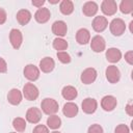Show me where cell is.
<instances>
[{
  "label": "cell",
  "mask_w": 133,
  "mask_h": 133,
  "mask_svg": "<svg viewBox=\"0 0 133 133\" xmlns=\"http://www.w3.org/2000/svg\"><path fill=\"white\" fill-rule=\"evenodd\" d=\"M41 108L44 113H46L48 115H53L58 111L59 107H58V103L56 102V100H54L52 98H46L42 101Z\"/></svg>",
  "instance_id": "1"
},
{
  "label": "cell",
  "mask_w": 133,
  "mask_h": 133,
  "mask_svg": "<svg viewBox=\"0 0 133 133\" xmlns=\"http://www.w3.org/2000/svg\"><path fill=\"white\" fill-rule=\"evenodd\" d=\"M109 29H110V32L113 35L119 36V35H122L125 32V30H126V24H125L124 20H122L119 18H116V19H113L110 22Z\"/></svg>",
  "instance_id": "2"
},
{
  "label": "cell",
  "mask_w": 133,
  "mask_h": 133,
  "mask_svg": "<svg viewBox=\"0 0 133 133\" xmlns=\"http://www.w3.org/2000/svg\"><path fill=\"white\" fill-rule=\"evenodd\" d=\"M39 95L38 88L33 83H26L23 87V96L28 101H34Z\"/></svg>",
  "instance_id": "3"
},
{
  "label": "cell",
  "mask_w": 133,
  "mask_h": 133,
  "mask_svg": "<svg viewBox=\"0 0 133 133\" xmlns=\"http://www.w3.org/2000/svg\"><path fill=\"white\" fill-rule=\"evenodd\" d=\"M105 75H106L107 80L110 83H116L121 79V72H119L118 68L113 64L107 66V69L105 71Z\"/></svg>",
  "instance_id": "4"
},
{
  "label": "cell",
  "mask_w": 133,
  "mask_h": 133,
  "mask_svg": "<svg viewBox=\"0 0 133 133\" xmlns=\"http://www.w3.org/2000/svg\"><path fill=\"white\" fill-rule=\"evenodd\" d=\"M97 76H98L97 71L94 68H87L82 72L80 79L84 84H91L97 79Z\"/></svg>",
  "instance_id": "5"
},
{
  "label": "cell",
  "mask_w": 133,
  "mask_h": 133,
  "mask_svg": "<svg viewBox=\"0 0 133 133\" xmlns=\"http://www.w3.org/2000/svg\"><path fill=\"white\" fill-rule=\"evenodd\" d=\"M81 108L84 113L86 114H92L97 108H98V102L94 98H86L82 101Z\"/></svg>",
  "instance_id": "6"
},
{
  "label": "cell",
  "mask_w": 133,
  "mask_h": 133,
  "mask_svg": "<svg viewBox=\"0 0 133 133\" xmlns=\"http://www.w3.org/2000/svg\"><path fill=\"white\" fill-rule=\"evenodd\" d=\"M24 76L29 81H35L39 78V69L34 64H27L24 68Z\"/></svg>",
  "instance_id": "7"
},
{
  "label": "cell",
  "mask_w": 133,
  "mask_h": 133,
  "mask_svg": "<svg viewBox=\"0 0 133 133\" xmlns=\"http://www.w3.org/2000/svg\"><path fill=\"white\" fill-rule=\"evenodd\" d=\"M101 10L106 16H113L117 10V4L113 0H104L101 4Z\"/></svg>",
  "instance_id": "8"
},
{
  "label": "cell",
  "mask_w": 133,
  "mask_h": 133,
  "mask_svg": "<svg viewBox=\"0 0 133 133\" xmlns=\"http://www.w3.org/2000/svg\"><path fill=\"white\" fill-rule=\"evenodd\" d=\"M105 47H106V43H105V39L103 36L101 35H96L91 38V42H90V48L94 52L96 53H100V52H103L105 50Z\"/></svg>",
  "instance_id": "9"
},
{
  "label": "cell",
  "mask_w": 133,
  "mask_h": 133,
  "mask_svg": "<svg viewBox=\"0 0 133 133\" xmlns=\"http://www.w3.org/2000/svg\"><path fill=\"white\" fill-rule=\"evenodd\" d=\"M9 42L11 44V46L15 49H19L22 45L23 42V35L22 32L19 29H11L9 32Z\"/></svg>",
  "instance_id": "10"
},
{
  "label": "cell",
  "mask_w": 133,
  "mask_h": 133,
  "mask_svg": "<svg viewBox=\"0 0 133 133\" xmlns=\"http://www.w3.org/2000/svg\"><path fill=\"white\" fill-rule=\"evenodd\" d=\"M42 119V111L36 107H31L26 112V121L31 124H37Z\"/></svg>",
  "instance_id": "11"
},
{
  "label": "cell",
  "mask_w": 133,
  "mask_h": 133,
  "mask_svg": "<svg viewBox=\"0 0 133 133\" xmlns=\"http://www.w3.org/2000/svg\"><path fill=\"white\" fill-rule=\"evenodd\" d=\"M51 18V12L48 8L46 7H41L36 10V12L34 14V19L37 23L39 24H44L47 23Z\"/></svg>",
  "instance_id": "12"
},
{
  "label": "cell",
  "mask_w": 133,
  "mask_h": 133,
  "mask_svg": "<svg viewBox=\"0 0 133 133\" xmlns=\"http://www.w3.org/2000/svg\"><path fill=\"white\" fill-rule=\"evenodd\" d=\"M116 104H117L116 98L110 95L103 97V99L101 100V107L105 111H112L116 107Z\"/></svg>",
  "instance_id": "13"
},
{
  "label": "cell",
  "mask_w": 133,
  "mask_h": 133,
  "mask_svg": "<svg viewBox=\"0 0 133 133\" xmlns=\"http://www.w3.org/2000/svg\"><path fill=\"white\" fill-rule=\"evenodd\" d=\"M108 26V21L105 17L103 16H98L95 17L94 21H92V28L96 32H102L104 31Z\"/></svg>",
  "instance_id": "14"
},
{
  "label": "cell",
  "mask_w": 133,
  "mask_h": 133,
  "mask_svg": "<svg viewBox=\"0 0 133 133\" xmlns=\"http://www.w3.org/2000/svg\"><path fill=\"white\" fill-rule=\"evenodd\" d=\"M66 31H68V26L65 24V22L63 21H55L52 25V32L57 35L58 37H62L66 34Z\"/></svg>",
  "instance_id": "15"
},
{
  "label": "cell",
  "mask_w": 133,
  "mask_h": 133,
  "mask_svg": "<svg viewBox=\"0 0 133 133\" xmlns=\"http://www.w3.org/2000/svg\"><path fill=\"white\" fill-rule=\"evenodd\" d=\"M22 98H23V94L18 89V88H12L8 91V95H7V101L14 105V106H17L19 105L21 102H22Z\"/></svg>",
  "instance_id": "16"
},
{
  "label": "cell",
  "mask_w": 133,
  "mask_h": 133,
  "mask_svg": "<svg viewBox=\"0 0 133 133\" xmlns=\"http://www.w3.org/2000/svg\"><path fill=\"white\" fill-rule=\"evenodd\" d=\"M78 106L77 104L73 103V102H68L63 105V108H62V112L63 114L66 116V117H75L77 114H78Z\"/></svg>",
  "instance_id": "17"
},
{
  "label": "cell",
  "mask_w": 133,
  "mask_h": 133,
  "mask_svg": "<svg viewBox=\"0 0 133 133\" xmlns=\"http://www.w3.org/2000/svg\"><path fill=\"white\" fill-rule=\"evenodd\" d=\"M98 9H99V6L94 1H87V2H85L83 4V7H82V11H83V14L86 17H94L98 12Z\"/></svg>",
  "instance_id": "18"
},
{
  "label": "cell",
  "mask_w": 133,
  "mask_h": 133,
  "mask_svg": "<svg viewBox=\"0 0 133 133\" xmlns=\"http://www.w3.org/2000/svg\"><path fill=\"white\" fill-rule=\"evenodd\" d=\"M76 41L79 45H86L90 41V33L86 28H80L76 32Z\"/></svg>",
  "instance_id": "19"
},
{
  "label": "cell",
  "mask_w": 133,
  "mask_h": 133,
  "mask_svg": "<svg viewBox=\"0 0 133 133\" xmlns=\"http://www.w3.org/2000/svg\"><path fill=\"white\" fill-rule=\"evenodd\" d=\"M55 66V62L53 60V58L51 57H44L41 61H39V70L44 73H50L54 70Z\"/></svg>",
  "instance_id": "20"
},
{
  "label": "cell",
  "mask_w": 133,
  "mask_h": 133,
  "mask_svg": "<svg viewBox=\"0 0 133 133\" xmlns=\"http://www.w3.org/2000/svg\"><path fill=\"white\" fill-rule=\"evenodd\" d=\"M106 58L109 62L115 63L121 60L122 58V52L116 48H109L106 51Z\"/></svg>",
  "instance_id": "21"
},
{
  "label": "cell",
  "mask_w": 133,
  "mask_h": 133,
  "mask_svg": "<svg viewBox=\"0 0 133 133\" xmlns=\"http://www.w3.org/2000/svg\"><path fill=\"white\" fill-rule=\"evenodd\" d=\"M17 21L19 22L20 25H27L30 20H31V12L27 9H20L18 12H17Z\"/></svg>",
  "instance_id": "22"
},
{
  "label": "cell",
  "mask_w": 133,
  "mask_h": 133,
  "mask_svg": "<svg viewBox=\"0 0 133 133\" xmlns=\"http://www.w3.org/2000/svg\"><path fill=\"white\" fill-rule=\"evenodd\" d=\"M61 95H62V97H63L65 100L72 101V100H74V99L77 98L78 91H77V89H76L74 86H72V85H66V86H64V87L62 88Z\"/></svg>",
  "instance_id": "23"
},
{
  "label": "cell",
  "mask_w": 133,
  "mask_h": 133,
  "mask_svg": "<svg viewBox=\"0 0 133 133\" xmlns=\"http://www.w3.org/2000/svg\"><path fill=\"white\" fill-rule=\"evenodd\" d=\"M59 9L62 15L69 16L74 11V4L71 0H62L59 5Z\"/></svg>",
  "instance_id": "24"
},
{
  "label": "cell",
  "mask_w": 133,
  "mask_h": 133,
  "mask_svg": "<svg viewBox=\"0 0 133 133\" xmlns=\"http://www.w3.org/2000/svg\"><path fill=\"white\" fill-rule=\"evenodd\" d=\"M47 125H48V128L53 129V130H56V129L60 128V126H61V119L56 114L50 115L48 117V119H47Z\"/></svg>",
  "instance_id": "25"
},
{
  "label": "cell",
  "mask_w": 133,
  "mask_h": 133,
  "mask_svg": "<svg viewBox=\"0 0 133 133\" xmlns=\"http://www.w3.org/2000/svg\"><path fill=\"white\" fill-rule=\"evenodd\" d=\"M119 10L125 14H131L133 11V1L132 0H123L119 4Z\"/></svg>",
  "instance_id": "26"
},
{
  "label": "cell",
  "mask_w": 133,
  "mask_h": 133,
  "mask_svg": "<svg viewBox=\"0 0 133 133\" xmlns=\"http://www.w3.org/2000/svg\"><path fill=\"white\" fill-rule=\"evenodd\" d=\"M68 42L61 37H56L54 41H53V48L55 50H57V52H60V51H64L66 50L68 48Z\"/></svg>",
  "instance_id": "27"
},
{
  "label": "cell",
  "mask_w": 133,
  "mask_h": 133,
  "mask_svg": "<svg viewBox=\"0 0 133 133\" xmlns=\"http://www.w3.org/2000/svg\"><path fill=\"white\" fill-rule=\"evenodd\" d=\"M12 127L19 133L24 132L25 129H26V121L24 118H22V117H16L12 121Z\"/></svg>",
  "instance_id": "28"
},
{
  "label": "cell",
  "mask_w": 133,
  "mask_h": 133,
  "mask_svg": "<svg viewBox=\"0 0 133 133\" xmlns=\"http://www.w3.org/2000/svg\"><path fill=\"white\" fill-rule=\"evenodd\" d=\"M58 60L62 63H70L71 62V56L69 53H66L65 51H60V52H57L56 54Z\"/></svg>",
  "instance_id": "29"
},
{
  "label": "cell",
  "mask_w": 133,
  "mask_h": 133,
  "mask_svg": "<svg viewBox=\"0 0 133 133\" xmlns=\"http://www.w3.org/2000/svg\"><path fill=\"white\" fill-rule=\"evenodd\" d=\"M87 133H103V128L99 124H94L89 126Z\"/></svg>",
  "instance_id": "30"
},
{
  "label": "cell",
  "mask_w": 133,
  "mask_h": 133,
  "mask_svg": "<svg viewBox=\"0 0 133 133\" xmlns=\"http://www.w3.org/2000/svg\"><path fill=\"white\" fill-rule=\"evenodd\" d=\"M32 133H49V129L45 125H36Z\"/></svg>",
  "instance_id": "31"
},
{
  "label": "cell",
  "mask_w": 133,
  "mask_h": 133,
  "mask_svg": "<svg viewBox=\"0 0 133 133\" xmlns=\"http://www.w3.org/2000/svg\"><path fill=\"white\" fill-rule=\"evenodd\" d=\"M114 133H130L129 128L127 125L121 124L118 126H116V128L114 129Z\"/></svg>",
  "instance_id": "32"
},
{
  "label": "cell",
  "mask_w": 133,
  "mask_h": 133,
  "mask_svg": "<svg viewBox=\"0 0 133 133\" xmlns=\"http://www.w3.org/2000/svg\"><path fill=\"white\" fill-rule=\"evenodd\" d=\"M125 60L129 63V64H133V51H128L125 54Z\"/></svg>",
  "instance_id": "33"
},
{
  "label": "cell",
  "mask_w": 133,
  "mask_h": 133,
  "mask_svg": "<svg viewBox=\"0 0 133 133\" xmlns=\"http://www.w3.org/2000/svg\"><path fill=\"white\" fill-rule=\"evenodd\" d=\"M6 72H7V63L2 57H0V73H6Z\"/></svg>",
  "instance_id": "34"
},
{
  "label": "cell",
  "mask_w": 133,
  "mask_h": 133,
  "mask_svg": "<svg viewBox=\"0 0 133 133\" xmlns=\"http://www.w3.org/2000/svg\"><path fill=\"white\" fill-rule=\"evenodd\" d=\"M7 19V15H6V11L3 9V8H0V25L4 24L5 21Z\"/></svg>",
  "instance_id": "35"
},
{
  "label": "cell",
  "mask_w": 133,
  "mask_h": 133,
  "mask_svg": "<svg viewBox=\"0 0 133 133\" xmlns=\"http://www.w3.org/2000/svg\"><path fill=\"white\" fill-rule=\"evenodd\" d=\"M32 5L33 6H36V7H38V8H41L44 4H45V1L44 0H32Z\"/></svg>",
  "instance_id": "36"
},
{
  "label": "cell",
  "mask_w": 133,
  "mask_h": 133,
  "mask_svg": "<svg viewBox=\"0 0 133 133\" xmlns=\"http://www.w3.org/2000/svg\"><path fill=\"white\" fill-rule=\"evenodd\" d=\"M126 112L130 116L133 115V106H132V104H127V106H126Z\"/></svg>",
  "instance_id": "37"
},
{
  "label": "cell",
  "mask_w": 133,
  "mask_h": 133,
  "mask_svg": "<svg viewBox=\"0 0 133 133\" xmlns=\"http://www.w3.org/2000/svg\"><path fill=\"white\" fill-rule=\"evenodd\" d=\"M49 2H50V3H52V4H55V3H58L59 1H58V0H50Z\"/></svg>",
  "instance_id": "38"
},
{
  "label": "cell",
  "mask_w": 133,
  "mask_h": 133,
  "mask_svg": "<svg viewBox=\"0 0 133 133\" xmlns=\"http://www.w3.org/2000/svg\"><path fill=\"white\" fill-rule=\"evenodd\" d=\"M52 133H61V132H59V131H53Z\"/></svg>",
  "instance_id": "39"
},
{
  "label": "cell",
  "mask_w": 133,
  "mask_h": 133,
  "mask_svg": "<svg viewBox=\"0 0 133 133\" xmlns=\"http://www.w3.org/2000/svg\"><path fill=\"white\" fill-rule=\"evenodd\" d=\"M10 133H17V132H10Z\"/></svg>",
  "instance_id": "40"
}]
</instances>
